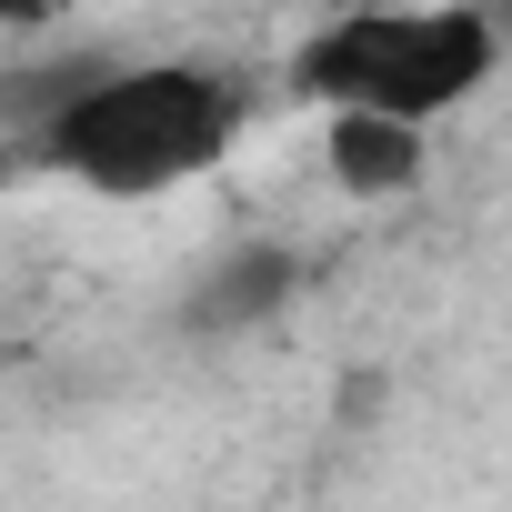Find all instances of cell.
<instances>
[{"instance_id":"1","label":"cell","mask_w":512,"mask_h":512,"mask_svg":"<svg viewBox=\"0 0 512 512\" xmlns=\"http://www.w3.org/2000/svg\"><path fill=\"white\" fill-rule=\"evenodd\" d=\"M251 131V81L221 61H101L31 141L41 171L101 191V201H151L231 161Z\"/></svg>"},{"instance_id":"2","label":"cell","mask_w":512,"mask_h":512,"mask_svg":"<svg viewBox=\"0 0 512 512\" xmlns=\"http://www.w3.org/2000/svg\"><path fill=\"white\" fill-rule=\"evenodd\" d=\"M502 71L492 0H382L342 11L292 51V91L312 111H392V121H442Z\"/></svg>"},{"instance_id":"3","label":"cell","mask_w":512,"mask_h":512,"mask_svg":"<svg viewBox=\"0 0 512 512\" xmlns=\"http://www.w3.org/2000/svg\"><path fill=\"white\" fill-rule=\"evenodd\" d=\"M292 292H302L292 251L282 241H241V251H221V262L191 282V332H262Z\"/></svg>"},{"instance_id":"4","label":"cell","mask_w":512,"mask_h":512,"mask_svg":"<svg viewBox=\"0 0 512 512\" xmlns=\"http://www.w3.org/2000/svg\"><path fill=\"white\" fill-rule=\"evenodd\" d=\"M322 161L352 201H392L422 181V121H392V111H322Z\"/></svg>"},{"instance_id":"5","label":"cell","mask_w":512,"mask_h":512,"mask_svg":"<svg viewBox=\"0 0 512 512\" xmlns=\"http://www.w3.org/2000/svg\"><path fill=\"white\" fill-rule=\"evenodd\" d=\"M111 51H61V61H31V71H11V81H0V121H11V131H41L91 71H101Z\"/></svg>"},{"instance_id":"6","label":"cell","mask_w":512,"mask_h":512,"mask_svg":"<svg viewBox=\"0 0 512 512\" xmlns=\"http://www.w3.org/2000/svg\"><path fill=\"white\" fill-rule=\"evenodd\" d=\"M51 21V0H0V31H41Z\"/></svg>"}]
</instances>
